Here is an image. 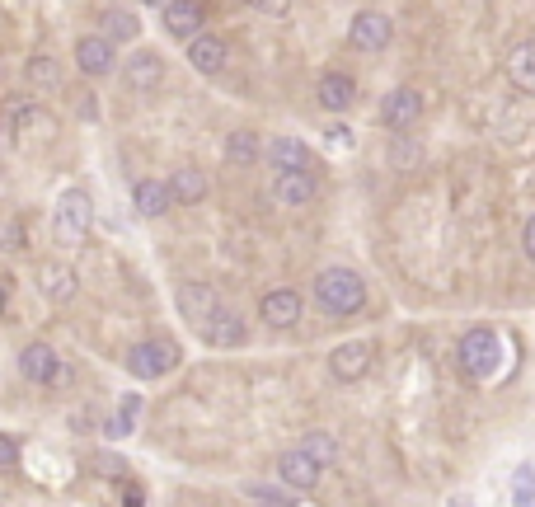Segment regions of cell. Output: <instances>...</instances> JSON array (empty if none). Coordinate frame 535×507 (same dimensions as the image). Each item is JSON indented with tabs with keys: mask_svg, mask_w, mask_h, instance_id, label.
Wrapping results in <instances>:
<instances>
[{
	"mask_svg": "<svg viewBox=\"0 0 535 507\" xmlns=\"http://www.w3.org/2000/svg\"><path fill=\"white\" fill-rule=\"evenodd\" d=\"M188 66H193L198 76H216V71L226 66V43L212 38V33H198V38L188 43Z\"/></svg>",
	"mask_w": 535,
	"mask_h": 507,
	"instance_id": "2e32d148",
	"label": "cell"
},
{
	"mask_svg": "<svg viewBox=\"0 0 535 507\" xmlns=\"http://www.w3.org/2000/svg\"><path fill=\"white\" fill-rule=\"evenodd\" d=\"M94 470H104L108 479H127V465L118 456H94Z\"/></svg>",
	"mask_w": 535,
	"mask_h": 507,
	"instance_id": "4dcf8cb0",
	"label": "cell"
},
{
	"mask_svg": "<svg viewBox=\"0 0 535 507\" xmlns=\"http://www.w3.org/2000/svg\"><path fill=\"white\" fill-rule=\"evenodd\" d=\"M329 371H334V381H362L371 371V343H362V338L338 343L334 353H329Z\"/></svg>",
	"mask_w": 535,
	"mask_h": 507,
	"instance_id": "8992f818",
	"label": "cell"
},
{
	"mask_svg": "<svg viewBox=\"0 0 535 507\" xmlns=\"http://www.w3.org/2000/svg\"><path fill=\"white\" fill-rule=\"evenodd\" d=\"M254 498H259V507H291L296 503V493H287V489H273V484H254Z\"/></svg>",
	"mask_w": 535,
	"mask_h": 507,
	"instance_id": "f546056e",
	"label": "cell"
},
{
	"mask_svg": "<svg viewBox=\"0 0 535 507\" xmlns=\"http://www.w3.org/2000/svg\"><path fill=\"white\" fill-rule=\"evenodd\" d=\"M507 76H512V85L521 94L535 90V43H517L507 52Z\"/></svg>",
	"mask_w": 535,
	"mask_h": 507,
	"instance_id": "44dd1931",
	"label": "cell"
},
{
	"mask_svg": "<svg viewBox=\"0 0 535 507\" xmlns=\"http://www.w3.org/2000/svg\"><path fill=\"white\" fill-rule=\"evenodd\" d=\"M19 371H24V381H33V385H52L62 376V362H57V353H52L47 343H29V348L19 353Z\"/></svg>",
	"mask_w": 535,
	"mask_h": 507,
	"instance_id": "9c48e42d",
	"label": "cell"
},
{
	"mask_svg": "<svg viewBox=\"0 0 535 507\" xmlns=\"http://www.w3.org/2000/svg\"><path fill=\"white\" fill-rule=\"evenodd\" d=\"M38 282H43V296L47 301H71L80 287L76 268H66V263H47L43 273H38Z\"/></svg>",
	"mask_w": 535,
	"mask_h": 507,
	"instance_id": "d6986e66",
	"label": "cell"
},
{
	"mask_svg": "<svg viewBox=\"0 0 535 507\" xmlns=\"http://www.w3.org/2000/svg\"><path fill=\"white\" fill-rule=\"evenodd\" d=\"M390 33H395L390 15H381V10H362V15H352V24H348V43L362 47V52H381V47L390 43Z\"/></svg>",
	"mask_w": 535,
	"mask_h": 507,
	"instance_id": "5b68a950",
	"label": "cell"
},
{
	"mask_svg": "<svg viewBox=\"0 0 535 507\" xmlns=\"http://www.w3.org/2000/svg\"><path fill=\"white\" fill-rule=\"evenodd\" d=\"M273 198L282 202V207H306V202L315 198V174H277Z\"/></svg>",
	"mask_w": 535,
	"mask_h": 507,
	"instance_id": "e0dca14e",
	"label": "cell"
},
{
	"mask_svg": "<svg viewBox=\"0 0 535 507\" xmlns=\"http://www.w3.org/2000/svg\"><path fill=\"white\" fill-rule=\"evenodd\" d=\"M521 254H526V259H535V221H526V226H521Z\"/></svg>",
	"mask_w": 535,
	"mask_h": 507,
	"instance_id": "e575fe53",
	"label": "cell"
},
{
	"mask_svg": "<svg viewBox=\"0 0 535 507\" xmlns=\"http://www.w3.org/2000/svg\"><path fill=\"white\" fill-rule=\"evenodd\" d=\"M165 188H169V202H188V207L207 198V179H202L198 169H174Z\"/></svg>",
	"mask_w": 535,
	"mask_h": 507,
	"instance_id": "7402d4cb",
	"label": "cell"
},
{
	"mask_svg": "<svg viewBox=\"0 0 535 507\" xmlns=\"http://www.w3.org/2000/svg\"><path fill=\"white\" fill-rule=\"evenodd\" d=\"M259 315H263V324H273V329H291V324L301 320V296L277 287V292H268L259 301Z\"/></svg>",
	"mask_w": 535,
	"mask_h": 507,
	"instance_id": "5bb4252c",
	"label": "cell"
},
{
	"mask_svg": "<svg viewBox=\"0 0 535 507\" xmlns=\"http://www.w3.org/2000/svg\"><path fill=\"white\" fill-rule=\"evenodd\" d=\"M76 66L85 76H108L113 71V43H104L99 33H85L76 43Z\"/></svg>",
	"mask_w": 535,
	"mask_h": 507,
	"instance_id": "9a60e30c",
	"label": "cell"
},
{
	"mask_svg": "<svg viewBox=\"0 0 535 507\" xmlns=\"http://www.w3.org/2000/svg\"><path fill=\"white\" fill-rule=\"evenodd\" d=\"M517 507H535V498H531V470H526V465L517 470Z\"/></svg>",
	"mask_w": 535,
	"mask_h": 507,
	"instance_id": "1f68e13d",
	"label": "cell"
},
{
	"mask_svg": "<svg viewBox=\"0 0 535 507\" xmlns=\"http://www.w3.org/2000/svg\"><path fill=\"white\" fill-rule=\"evenodd\" d=\"M160 24H165L174 38H198L202 24H207V10L202 5H193V0H169V5H160Z\"/></svg>",
	"mask_w": 535,
	"mask_h": 507,
	"instance_id": "52a82bcc",
	"label": "cell"
},
{
	"mask_svg": "<svg viewBox=\"0 0 535 507\" xmlns=\"http://www.w3.org/2000/svg\"><path fill=\"white\" fill-rule=\"evenodd\" d=\"M315 99H320L329 113H343V108L357 99V85H352V76H343V71H329V76L320 80V90H315Z\"/></svg>",
	"mask_w": 535,
	"mask_h": 507,
	"instance_id": "ac0fdd59",
	"label": "cell"
},
{
	"mask_svg": "<svg viewBox=\"0 0 535 507\" xmlns=\"http://www.w3.org/2000/svg\"><path fill=\"white\" fill-rule=\"evenodd\" d=\"M268 160H273L277 174H310V146L306 141H296V137H277L273 146H268Z\"/></svg>",
	"mask_w": 535,
	"mask_h": 507,
	"instance_id": "4fadbf2b",
	"label": "cell"
},
{
	"mask_svg": "<svg viewBox=\"0 0 535 507\" xmlns=\"http://www.w3.org/2000/svg\"><path fill=\"white\" fill-rule=\"evenodd\" d=\"M0 315H5V287H0Z\"/></svg>",
	"mask_w": 535,
	"mask_h": 507,
	"instance_id": "d590c367",
	"label": "cell"
},
{
	"mask_svg": "<svg viewBox=\"0 0 535 507\" xmlns=\"http://www.w3.org/2000/svg\"><path fill=\"white\" fill-rule=\"evenodd\" d=\"M202 338L216 343V348H240V343H245V320H240L235 310L216 306L212 315H207V324H202Z\"/></svg>",
	"mask_w": 535,
	"mask_h": 507,
	"instance_id": "8fae6325",
	"label": "cell"
},
{
	"mask_svg": "<svg viewBox=\"0 0 535 507\" xmlns=\"http://www.w3.org/2000/svg\"><path fill=\"white\" fill-rule=\"evenodd\" d=\"M179 367V348L169 343V338H151V343H137V348H127V371L137 376V381H155V376H165V371Z\"/></svg>",
	"mask_w": 535,
	"mask_h": 507,
	"instance_id": "3957f363",
	"label": "cell"
},
{
	"mask_svg": "<svg viewBox=\"0 0 535 507\" xmlns=\"http://www.w3.org/2000/svg\"><path fill=\"white\" fill-rule=\"evenodd\" d=\"M10 127H15V137H33V132H52V113L38 104H15L10 108Z\"/></svg>",
	"mask_w": 535,
	"mask_h": 507,
	"instance_id": "603a6c76",
	"label": "cell"
},
{
	"mask_svg": "<svg viewBox=\"0 0 535 507\" xmlns=\"http://www.w3.org/2000/svg\"><path fill=\"white\" fill-rule=\"evenodd\" d=\"M123 80L132 90H160V80H165V62H160V52H137V57H127L123 62Z\"/></svg>",
	"mask_w": 535,
	"mask_h": 507,
	"instance_id": "7c38bea8",
	"label": "cell"
},
{
	"mask_svg": "<svg viewBox=\"0 0 535 507\" xmlns=\"http://www.w3.org/2000/svg\"><path fill=\"white\" fill-rule=\"evenodd\" d=\"M29 80H33V85H47V90H52V85L62 80V71H57V62H52V57H33V62H29Z\"/></svg>",
	"mask_w": 535,
	"mask_h": 507,
	"instance_id": "83f0119b",
	"label": "cell"
},
{
	"mask_svg": "<svg viewBox=\"0 0 535 507\" xmlns=\"http://www.w3.org/2000/svg\"><path fill=\"white\" fill-rule=\"evenodd\" d=\"M179 310H184L193 324H207V315L216 310V292L202 287V282H184V287H179Z\"/></svg>",
	"mask_w": 535,
	"mask_h": 507,
	"instance_id": "ffe728a7",
	"label": "cell"
},
{
	"mask_svg": "<svg viewBox=\"0 0 535 507\" xmlns=\"http://www.w3.org/2000/svg\"><path fill=\"white\" fill-rule=\"evenodd\" d=\"M296 451H301L306 461H315V465H329L338 456V442L329 437V432H306V442L296 446Z\"/></svg>",
	"mask_w": 535,
	"mask_h": 507,
	"instance_id": "4316f807",
	"label": "cell"
},
{
	"mask_svg": "<svg viewBox=\"0 0 535 507\" xmlns=\"http://www.w3.org/2000/svg\"><path fill=\"white\" fill-rule=\"evenodd\" d=\"M174 202H169V188L160 184V179H146V184H137V212L141 216H165Z\"/></svg>",
	"mask_w": 535,
	"mask_h": 507,
	"instance_id": "d4e9b609",
	"label": "cell"
},
{
	"mask_svg": "<svg viewBox=\"0 0 535 507\" xmlns=\"http://www.w3.org/2000/svg\"><path fill=\"white\" fill-rule=\"evenodd\" d=\"M277 479L287 484V493H310L320 484V465L306 461L301 451H282L277 456Z\"/></svg>",
	"mask_w": 535,
	"mask_h": 507,
	"instance_id": "ba28073f",
	"label": "cell"
},
{
	"mask_svg": "<svg viewBox=\"0 0 535 507\" xmlns=\"http://www.w3.org/2000/svg\"><path fill=\"white\" fill-rule=\"evenodd\" d=\"M104 29H108V38L104 43H132L141 33V19H137V10H104Z\"/></svg>",
	"mask_w": 535,
	"mask_h": 507,
	"instance_id": "cb8c5ba5",
	"label": "cell"
},
{
	"mask_svg": "<svg viewBox=\"0 0 535 507\" xmlns=\"http://www.w3.org/2000/svg\"><path fill=\"white\" fill-rule=\"evenodd\" d=\"M456 357H460V371H465L470 381H493L498 367H503V338L479 324V329H470V334L460 338Z\"/></svg>",
	"mask_w": 535,
	"mask_h": 507,
	"instance_id": "7a4b0ae2",
	"label": "cell"
},
{
	"mask_svg": "<svg viewBox=\"0 0 535 507\" xmlns=\"http://www.w3.org/2000/svg\"><path fill=\"white\" fill-rule=\"evenodd\" d=\"M15 461H19V442H15V437H5V432H0V470H10Z\"/></svg>",
	"mask_w": 535,
	"mask_h": 507,
	"instance_id": "d6a6232c",
	"label": "cell"
},
{
	"mask_svg": "<svg viewBox=\"0 0 535 507\" xmlns=\"http://www.w3.org/2000/svg\"><path fill=\"white\" fill-rule=\"evenodd\" d=\"M315 301H320L329 315H357L367 306V282L352 273V268H324L315 277Z\"/></svg>",
	"mask_w": 535,
	"mask_h": 507,
	"instance_id": "6da1fadb",
	"label": "cell"
},
{
	"mask_svg": "<svg viewBox=\"0 0 535 507\" xmlns=\"http://www.w3.org/2000/svg\"><path fill=\"white\" fill-rule=\"evenodd\" d=\"M90 221H94L90 193H85V188H66L62 198H57V231H62L66 240H85Z\"/></svg>",
	"mask_w": 535,
	"mask_h": 507,
	"instance_id": "277c9868",
	"label": "cell"
},
{
	"mask_svg": "<svg viewBox=\"0 0 535 507\" xmlns=\"http://www.w3.org/2000/svg\"><path fill=\"white\" fill-rule=\"evenodd\" d=\"M0 249H24V221L19 216H0Z\"/></svg>",
	"mask_w": 535,
	"mask_h": 507,
	"instance_id": "f1b7e54d",
	"label": "cell"
},
{
	"mask_svg": "<svg viewBox=\"0 0 535 507\" xmlns=\"http://www.w3.org/2000/svg\"><path fill=\"white\" fill-rule=\"evenodd\" d=\"M418 118H423V94L418 90H409V85H404V90H395V94H385V104H381V123L385 127H409V123H418Z\"/></svg>",
	"mask_w": 535,
	"mask_h": 507,
	"instance_id": "30bf717a",
	"label": "cell"
},
{
	"mask_svg": "<svg viewBox=\"0 0 535 507\" xmlns=\"http://www.w3.org/2000/svg\"><path fill=\"white\" fill-rule=\"evenodd\" d=\"M226 160L230 165H254V160H259V137H254V132H230Z\"/></svg>",
	"mask_w": 535,
	"mask_h": 507,
	"instance_id": "484cf974",
	"label": "cell"
},
{
	"mask_svg": "<svg viewBox=\"0 0 535 507\" xmlns=\"http://www.w3.org/2000/svg\"><path fill=\"white\" fill-rule=\"evenodd\" d=\"M324 137H329V146H334V151H352V127H329Z\"/></svg>",
	"mask_w": 535,
	"mask_h": 507,
	"instance_id": "836d02e7",
	"label": "cell"
}]
</instances>
